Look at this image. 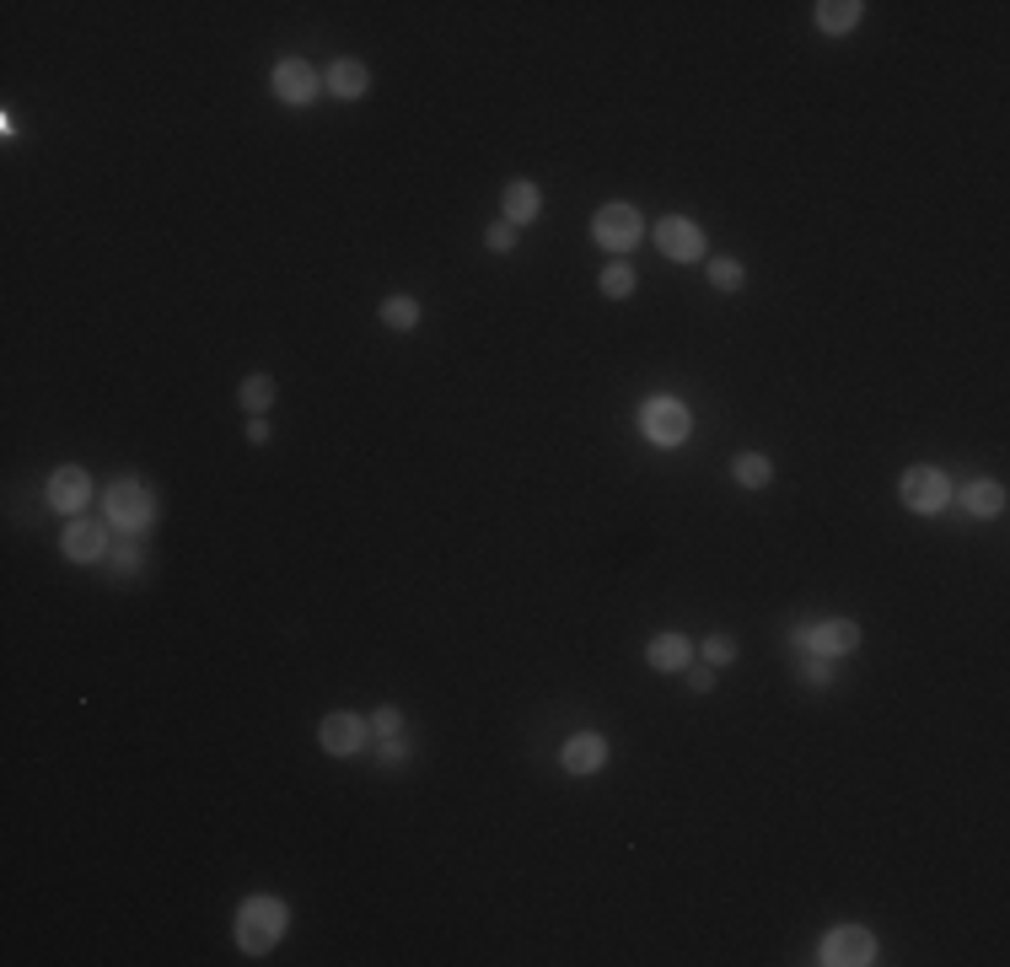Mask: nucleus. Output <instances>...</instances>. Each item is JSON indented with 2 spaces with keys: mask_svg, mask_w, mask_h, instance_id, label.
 <instances>
[{
  "mask_svg": "<svg viewBox=\"0 0 1010 967\" xmlns=\"http://www.w3.org/2000/svg\"><path fill=\"white\" fill-rule=\"evenodd\" d=\"M275 97L279 102H290V108H307V102L317 97V76H312V65H307V60H279L275 65Z\"/></svg>",
  "mask_w": 1010,
  "mask_h": 967,
  "instance_id": "nucleus-11",
  "label": "nucleus"
},
{
  "mask_svg": "<svg viewBox=\"0 0 1010 967\" xmlns=\"http://www.w3.org/2000/svg\"><path fill=\"white\" fill-rule=\"evenodd\" d=\"M973 517H1000L1006 511V484H995V479H973V484H962V495H957Z\"/></svg>",
  "mask_w": 1010,
  "mask_h": 967,
  "instance_id": "nucleus-17",
  "label": "nucleus"
},
{
  "mask_svg": "<svg viewBox=\"0 0 1010 967\" xmlns=\"http://www.w3.org/2000/svg\"><path fill=\"white\" fill-rule=\"evenodd\" d=\"M538 210H544V194H538V183H527V177H511V183H506V221H511V226H527V221H538Z\"/></svg>",
  "mask_w": 1010,
  "mask_h": 967,
  "instance_id": "nucleus-13",
  "label": "nucleus"
},
{
  "mask_svg": "<svg viewBox=\"0 0 1010 967\" xmlns=\"http://www.w3.org/2000/svg\"><path fill=\"white\" fill-rule=\"evenodd\" d=\"M801 645H812V656H823V661H838V656H849V650L860 645V623H849V618H823L818 629L801 634Z\"/></svg>",
  "mask_w": 1010,
  "mask_h": 967,
  "instance_id": "nucleus-8",
  "label": "nucleus"
},
{
  "mask_svg": "<svg viewBox=\"0 0 1010 967\" xmlns=\"http://www.w3.org/2000/svg\"><path fill=\"white\" fill-rule=\"evenodd\" d=\"M60 548H65V559H97L102 554V528L97 522H87V517H71V528L60 532Z\"/></svg>",
  "mask_w": 1010,
  "mask_h": 967,
  "instance_id": "nucleus-14",
  "label": "nucleus"
},
{
  "mask_svg": "<svg viewBox=\"0 0 1010 967\" xmlns=\"http://www.w3.org/2000/svg\"><path fill=\"white\" fill-rule=\"evenodd\" d=\"M898 495H903V506H909V511H919V517H935V511L951 500V479H946L940 468H909V473L898 479Z\"/></svg>",
  "mask_w": 1010,
  "mask_h": 967,
  "instance_id": "nucleus-5",
  "label": "nucleus"
},
{
  "mask_svg": "<svg viewBox=\"0 0 1010 967\" xmlns=\"http://www.w3.org/2000/svg\"><path fill=\"white\" fill-rule=\"evenodd\" d=\"M484 248H489V253H511V248H516V226H511V221H495V226L484 232Z\"/></svg>",
  "mask_w": 1010,
  "mask_h": 967,
  "instance_id": "nucleus-25",
  "label": "nucleus"
},
{
  "mask_svg": "<svg viewBox=\"0 0 1010 967\" xmlns=\"http://www.w3.org/2000/svg\"><path fill=\"white\" fill-rule=\"evenodd\" d=\"M640 232H645V221H640L635 204H602L597 221H591V237H597L608 253H629V248L640 243Z\"/></svg>",
  "mask_w": 1010,
  "mask_h": 967,
  "instance_id": "nucleus-4",
  "label": "nucleus"
},
{
  "mask_svg": "<svg viewBox=\"0 0 1010 967\" xmlns=\"http://www.w3.org/2000/svg\"><path fill=\"white\" fill-rule=\"evenodd\" d=\"M741 280H747V274H741L736 259H715V264H710V285H715V290H736Z\"/></svg>",
  "mask_w": 1010,
  "mask_h": 967,
  "instance_id": "nucleus-24",
  "label": "nucleus"
},
{
  "mask_svg": "<svg viewBox=\"0 0 1010 967\" xmlns=\"http://www.w3.org/2000/svg\"><path fill=\"white\" fill-rule=\"evenodd\" d=\"M732 479L741 484V489H763L769 479H774V462L763 457V451H741L732 462Z\"/></svg>",
  "mask_w": 1010,
  "mask_h": 967,
  "instance_id": "nucleus-18",
  "label": "nucleus"
},
{
  "mask_svg": "<svg viewBox=\"0 0 1010 967\" xmlns=\"http://www.w3.org/2000/svg\"><path fill=\"white\" fill-rule=\"evenodd\" d=\"M366 87H371V71L361 65V60H334V65H328V91H334L339 102L366 97Z\"/></svg>",
  "mask_w": 1010,
  "mask_h": 967,
  "instance_id": "nucleus-16",
  "label": "nucleus"
},
{
  "mask_svg": "<svg viewBox=\"0 0 1010 967\" xmlns=\"http://www.w3.org/2000/svg\"><path fill=\"white\" fill-rule=\"evenodd\" d=\"M285 925H290V914H285L279 897H248V903L237 908V946H242L248 957H264V952L279 946Z\"/></svg>",
  "mask_w": 1010,
  "mask_h": 967,
  "instance_id": "nucleus-1",
  "label": "nucleus"
},
{
  "mask_svg": "<svg viewBox=\"0 0 1010 967\" xmlns=\"http://www.w3.org/2000/svg\"><path fill=\"white\" fill-rule=\"evenodd\" d=\"M602 764H608V742L597 731H581V736L564 742V769L570 774H597Z\"/></svg>",
  "mask_w": 1010,
  "mask_h": 967,
  "instance_id": "nucleus-12",
  "label": "nucleus"
},
{
  "mask_svg": "<svg viewBox=\"0 0 1010 967\" xmlns=\"http://www.w3.org/2000/svg\"><path fill=\"white\" fill-rule=\"evenodd\" d=\"M823 963L827 967H871L876 963V941H871V930H860V925L833 930V935L823 941Z\"/></svg>",
  "mask_w": 1010,
  "mask_h": 967,
  "instance_id": "nucleus-6",
  "label": "nucleus"
},
{
  "mask_svg": "<svg viewBox=\"0 0 1010 967\" xmlns=\"http://www.w3.org/2000/svg\"><path fill=\"white\" fill-rule=\"evenodd\" d=\"M371 726H376V736H398L403 715H398V709H376V715H371Z\"/></svg>",
  "mask_w": 1010,
  "mask_h": 967,
  "instance_id": "nucleus-26",
  "label": "nucleus"
},
{
  "mask_svg": "<svg viewBox=\"0 0 1010 967\" xmlns=\"http://www.w3.org/2000/svg\"><path fill=\"white\" fill-rule=\"evenodd\" d=\"M688 683H694V694H710V689H715V672H710V667H694Z\"/></svg>",
  "mask_w": 1010,
  "mask_h": 967,
  "instance_id": "nucleus-27",
  "label": "nucleus"
},
{
  "mask_svg": "<svg viewBox=\"0 0 1010 967\" xmlns=\"http://www.w3.org/2000/svg\"><path fill=\"white\" fill-rule=\"evenodd\" d=\"M860 11H865L860 0H823V5H818V27H823V33H849V27L860 22Z\"/></svg>",
  "mask_w": 1010,
  "mask_h": 967,
  "instance_id": "nucleus-19",
  "label": "nucleus"
},
{
  "mask_svg": "<svg viewBox=\"0 0 1010 967\" xmlns=\"http://www.w3.org/2000/svg\"><path fill=\"white\" fill-rule=\"evenodd\" d=\"M248 441H253V446H264V441H270V425H264L259 414H253V425H248Z\"/></svg>",
  "mask_w": 1010,
  "mask_h": 967,
  "instance_id": "nucleus-28",
  "label": "nucleus"
},
{
  "mask_svg": "<svg viewBox=\"0 0 1010 967\" xmlns=\"http://www.w3.org/2000/svg\"><path fill=\"white\" fill-rule=\"evenodd\" d=\"M317 742H323L328 758H350V753H361V742H366V720L350 715V709H339V715H328V720L317 726Z\"/></svg>",
  "mask_w": 1010,
  "mask_h": 967,
  "instance_id": "nucleus-9",
  "label": "nucleus"
},
{
  "mask_svg": "<svg viewBox=\"0 0 1010 967\" xmlns=\"http://www.w3.org/2000/svg\"><path fill=\"white\" fill-rule=\"evenodd\" d=\"M629 290H635V269H629V264H608V269H602V296L624 301Z\"/></svg>",
  "mask_w": 1010,
  "mask_h": 967,
  "instance_id": "nucleus-22",
  "label": "nucleus"
},
{
  "mask_svg": "<svg viewBox=\"0 0 1010 967\" xmlns=\"http://www.w3.org/2000/svg\"><path fill=\"white\" fill-rule=\"evenodd\" d=\"M382 323L387 328H420V301L414 296H387L382 301Z\"/></svg>",
  "mask_w": 1010,
  "mask_h": 967,
  "instance_id": "nucleus-20",
  "label": "nucleus"
},
{
  "mask_svg": "<svg viewBox=\"0 0 1010 967\" xmlns=\"http://www.w3.org/2000/svg\"><path fill=\"white\" fill-rule=\"evenodd\" d=\"M87 500H92V479H87V468H60V473L49 479V506H54V511L82 517Z\"/></svg>",
  "mask_w": 1010,
  "mask_h": 967,
  "instance_id": "nucleus-10",
  "label": "nucleus"
},
{
  "mask_svg": "<svg viewBox=\"0 0 1010 967\" xmlns=\"http://www.w3.org/2000/svg\"><path fill=\"white\" fill-rule=\"evenodd\" d=\"M704 661H710V667H732V661H736V640H732V634H710V640H704Z\"/></svg>",
  "mask_w": 1010,
  "mask_h": 967,
  "instance_id": "nucleus-23",
  "label": "nucleus"
},
{
  "mask_svg": "<svg viewBox=\"0 0 1010 967\" xmlns=\"http://www.w3.org/2000/svg\"><path fill=\"white\" fill-rule=\"evenodd\" d=\"M237 398H242V409H248V414H264V409L275 404V376H264V371H259V376H248Z\"/></svg>",
  "mask_w": 1010,
  "mask_h": 967,
  "instance_id": "nucleus-21",
  "label": "nucleus"
},
{
  "mask_svg": "<svg viewBox=\"0 0 1010 967\" xmlns=\"http://www.w3.org/2000/svg\"><path fill=\"white\" fill-rule=\"evenodd\" d=\"M645 656H650L656 672H683L694 661V645H688V634H656Z\"/></svg>",
  "mask_w": 1010,
  "mask_h": 967,
  "instance_id": "nucleus-15",
  "label": "nucleus"
},
{
  "mask_svg": "<svg viewBox=\"0 0 1010 967\" xmlns=\"http://www.w3.org/2000/svg\"><path fill=\"white\" fill-rule=\"evenodd\" d=\"M108 522L119 532H146L157 522V495L140 484V479H119L108 489Z\"/></svg>",
  "mask_w": 1010,
  "mask_h": 967,
  "instance_id": "nucleus-2",
  "label": "nucleus"
},
{
  "mask_svg": "<svg viewBox=\"0 0 1010 967\" xmlns=\"http://www.w3.org/2000/svg\"><path fill=\"white\" fill-rule=\"evenodd\" d=\"M640 431H645V441H656V446H683L688 431H694V420H688V409H683L677 398L656 393V398L640 409Z\"/></svg>",
  "mask_w": 1010,
  "mask_h": 967,
  "instance_id": "nucleus-3",
  "label": "nucleus"
},
{
  "mask_svg": "<svg viewBox=\"0 0 1010 967\" xmlns=\"http://www.w3.org/2000/svg\"><path fill=\"white\" fill-rule=\"evenodd\" d=\"M656 248H661L666 259L688 264V259L704 253V232H699L688 215H666V221H656Z\"/></svg>",
  "mask_w": 1010,
  "mask_h": 967,
  "instance_id": "nucleus-7",
  "label": "nucleus"
}]
</instances>
